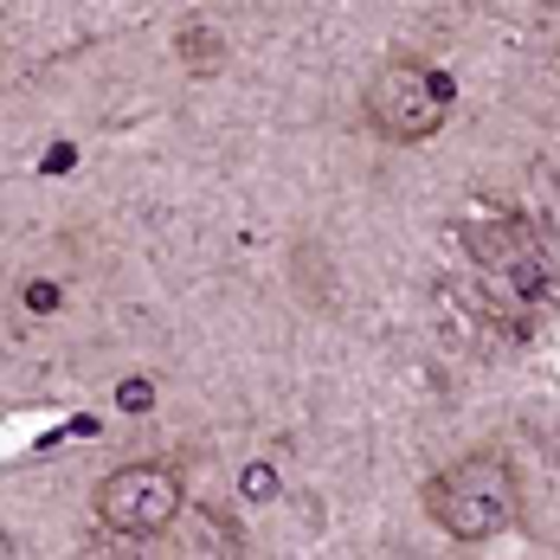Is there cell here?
<instances>
[{
	"label": "cell",
	"mask_w": 560,
	"mask_h": 560,
	"mask_svg": "<svg viewBox=\"0 0 560 560\" xmlns=\"http://www.w3.org/2000/svg\"><path fill=\"white\" fill-rule=\"evenodd\" d=\"M425 515L451 541H490L522 515V477L503 451H470L425 477Z\"/></svg>",
	"instance_id": "6da1fadb"
},
{
	"label": "cell",
	"mask_w": 560,
	"mask_h": 560,
	"mask_svg": "<svg viewBox=\"0 0 560 560\" xmlns=\"http://www.w3.org/2000/svg\"><path fill=\"white\" fill-rule=\"evenodd\" d=\"M451 110H457V84L432 58H387L368 84V122L381 142H399V149L432 142L451 122Z\"/></svg>",
	"instance_id": "7a4b0ae2"
},
{
	"label": "cell",
	"mask_w": 560,
	"mask_h": 560,
	"mask_svg": "<svg viewBox=\"0 0 560 560\" xmlns=\"http://www.w3.org/2000/svg\"><path fill=\"white\" fill-rule=\"evenodd\" d=\"M187 509V490L168 464H122L97 483V522L116 535H168Z\"/></svg>",
	"instance_id": "3957f363"
},
{
	"label": "cell",
	"mask_w": 560,
	"mask_h": 560,
	"mask_svg": "<svg viewBox=\"0 0 560 560\" xmlns=\"http://www.w3.org/2000/svg\"><path fill=\"white\" fill-rule=\"evenodd\" d=\"M464 252H470L483 271H509V265H522V258L541 252V245H535V232L522 220L497 213V220H464Z\"/></svg>",
	"instance_id": "277c9868"
},
{
	"label": "cell",
	"mask_w": 560,
	"mask_h": 560,
	"mask_svg": "<svg viewBox=\"0 0 560 560\" xmlns=\"http://www.w3.org/2000/svg\"><path fill=\"white\" fill-rule=\"evenodd\" d=\"M174 52H180V65L194 71V78H213L225 65V39L213 20H200V13H187L180 26H174Z\"/></svg>",
	"instance_id": "5b68a950"
},
{
	"label": "cell",
	"mask_w": 560,
	"mask_h": 560,
	"mask_svg": "<svg viewBox=\"0 0 560 560\" xmlns=\"http://www.w3.org/2000/svg\"><path fill=\"white\" fill-rule=\"evenodd\" d=\"M116 406H122V412H149V406H155V381H149V374H129V381L116 387Z\"/></svg>",
	"instance_id": "8992f818"
},
{
	"label": "cell",
	"mask_w": 560,
	"mask_h": 560,
	"mask_svg": "<svg viewBox=\"0 0 560 560\" xmlns=\"http://www.w3.org/2000/svg\"><path fill=\"white\" fill-rule=\"evenodd\" d=\"M238 483H245V497H252V503H271V497H278V470H271V464H252Z\"/></svg>",
	"instance_id": "52a82bcc"
},
{
	"label": "cell",
	"mask_w": 560,
	"mask_h": 560,
	"mask_svg": "<svg viewBox=\"0 0 560 560\" xmlns=\"http://www.w3.org/2000/svg\"><path fill=\"white\" fill-rule=\"evenodd\" d=\"M26 303H33V310H58V283H33Z\"/></svg>",
	"instance_id": "ba28073f"
}]
</instances>
